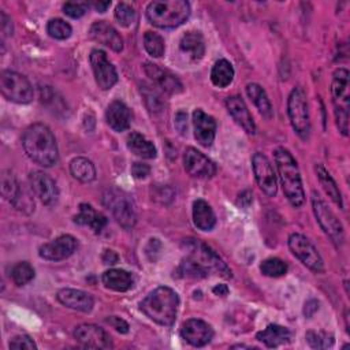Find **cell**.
I'll return each mask as SVG.
<instances>
[{
    "instance_id": "obj_1",
    "label": "cell",
    "mask_w": 350,
    "mask_h": 350,
    "mask_svg": "<svg viewBox=\"0 0 350 350\" xmlns=\"http://www.w3.org/2000/svg\"><path fill=\"white\" fill-rule=\"evenodd\" d=\"M22 146L27 157L41 167H52L59 160L55 135L51 129L42 123L30 124L25 130Z\"/></svg>"
},
{
    "instance_id": "obj_2",
    "label": "cell",
    "mask_w": 350,
    "mask_h": 350,
    "mask_svg": "<svg viewBox=\"0 0 350 350\" xmlns=\"http://www.w3.org/2000/svg\"><path fill=\"white\" fill-rule=\"evenodd\" d=\"M178 306V294L167 286L156 287L139 304L141 312L148 319L164 327H171L175 323Z\"/></svg>"
},
{
    "instance_id": "obj_3",
    "label": "cell",
    "mask_w": 350,
    "mask_h": 350,
    "mask_svg": "<svg viewBox=\"0 0 350 350\" xmlns=\"http://www.w3.org/2000/svg\"><path fill=\"white\" fill-rule=\"evenodd\" d=\"M275 164L279 172L282 189L290 204L299 208L305 202V191L302 187L301 174L295 159L284 148H278L273 152Z\"/></svg>"
},
{
    "instance_id": "obj_4",
    "label": "cell",
    "mask_w": 350,
    "mask_h": 350,
    "mask_svg": "<svg viewBox=\"0 0 350 350\" xmlns=\"http://www.w3.org/2000/svg\"><path fill=\"white\" fill-rule=\"evenodd\" d=\"M190 15V4L186 0L152 1L146 7V19L160 29L180 26Z\"/></svg>"
},
{
    "instance_id": "obj_5",
    "label": "cell",
    "mask_w": 350,
    "mask_h": 350,
    "mask_svg": "<svg viewBox=\"0 0 350 350\" xmlns=\"http://www.w3.org/2000/svg\"><path fill=\"white\" fill-rule=\"evenodd\" d=\"M332 104L335 112V120L339 131L343 135L349 133V71L346 68H338L334 72L331 83Z\"/></svg>"
},
{
    "instance_id": "obj_6",
    "label": "cell",
    "mask_w": 350,
    "mask_h": 350,
    "mask_svg": "<svg viewBox=\"0 0 350 350\" xmlns=\"http://www.w3.org/2000/svg\"><path fill=\"white\" fill-rule=\"evenodd\" d=\"M183 246L187 250V256L201 265L208 273H216L223 278H231V269L220 258V256L208 245L197 239H185Z\"/></svg>"
},
{
    "instance_id": "obj_7",
    "label": "cell",
    "mask_w": 350,
    "mask_h": 350,
    "mask_svg": "<svg viewBox=\"0 0 350 350\" xmlns=\"http://www.w3.org/2000/svg\"><path fill=\"white\" fill-rule=\"evenodd\" d=\"M103 204L112 212L113 219L120 227L130 230L135 226V206L127 193L118 189L107 190L103 196Z\"/></svg>"
},
{
    "instance_id": "obj_8",
    "label": "cell",
    "mask_w": 350,
    "mask_h": 350,
    "mask_svg": "<svg viewBox=\"0 0 350 350\" xmlns=\"http://www.w3.org/2000/svg\"><path fill=\"white\" fill-rule=\"evenodd\" d=\"M287 113L293 130L302 138L306 139L310 133V120L306 94L302 88H294L287 98Z\"/></svg>"
},
{
    "instance_id": "obj_9",
    "label": "cell",
    "mask_w": 350,
    "mask_h": 350,
    "mask_svg": "<svg viewBox=\"0 0 350 350\" xmlns=\"http://www.w3.org/2000/svg\"><path fill=\"white\" fill-rule=\"evenodd\" d=\"M1 94L12 103L27 104L33 100V86L29 79L15 71L5 70L0 75Z\"/></svg>"
},
{
    "instance_id": "obj_10",
    "label": "cell",
    "mask_w": 350,
    "mask_h": 350,
    "mask_svg": "<svg viewBox=\"0 0 350 350\" xmlns=\"http://www.w3.org/2000/svg\"><path fill=\"white\" fill-rule=\"evenodd\" d=\"M312 208L321 230L325 232V235L331 239L332 243L339 246L345 239L343 226L339 221V219L328 208V205L319 196H316V193H313L312 196Z\"/></svg>"
},
{
    "instance_id": "obj_11",
    "label": "cell",
    "mask_w": 350,
    "mask_h": 350,
    "mask_svg": "<svg viewBox=\"0 0 350 350\" xmlns=\"http://www.w3.org/2000/svg\"><path fill=\"white\" fill-rule=\"evenodd\" d=\"M288 247L291 253L309 269L314 272L324 271V262L320 253L305 235L298 232L291 234L288 237Z\"/></svg>"
},
{
    "instance_id": "obj_12",
    "label": "cell",
    "mask_w": 350,
    "mask_h": 350,
    "mask_svg": "<svg viewBox=\"0 0 350 350\" xmlns=\"http://www.w3.org/2000/svg\"><path fill=\"white\" fill-rule=\"evenodd\" d=\"M97 86L101 90L111 89L118 82V72L101 49H93L89 56Z\"/></svg>"
},
{
    "instance_id": "obj_13",
    "label": "cell",
    "mask_w": 350,
    "mask_h": 350,
    "mask_svg": "<svg viewBox=\"0 0 350 350\" xmlns=\"http://www.w3.org/2000/svg\"><path fill=\"white\" fill-rule=\"evenodd\" d=\"M252 167L258 187L268 197H273L278 191V182L273 167L268 157L260 152H256L252 157Z\"/></svg>"
},
{
    "instance_id": "obj_14",
    "label": "cell",
    "mask_w": 350,
    "mask_h": 350,
    "mask_svg": "<svg viewBox=\"0 0 350 350\" xmlns=\"http://www.w3.org/2000/svg\"><path fill=\"white\" fill-rule=\"evenodd\" d=\"M185 170L194 178H212L216 174V165L211 159L194 148H187L183 154Z\"/></svg>"
},
{
    "instance_id": "obj_15",
    "label": "cell",
    "mask_w": 350,
    "mask_h": 350,
    "mask_svg": "<svg viewBox=\"0 0 350 350\" xmlns=\"http://www.w3.org/2000/svg\"><path fill=\"white\" fill-rule=\"evenodd\" d=\"M74 338L89 349H111L112 340L109 335L96 324H79L74 329Z\"/></svg>"
},
{
    "instance_id": "obj_16",
    "label": "cell",
    "mask_w": 350,
    "mask_h": 350,
    "mask_svg": "<svg viewBox=\"0 0 350 350\" xmlns=\"http://www.w3.org/2000/svg\"><path fill=\"white\" fill-rule=\"evenodd\" d=\"M30 189L44 205H53L59 198V189L56 182L42 171H33L29 176Z\"/></svg>"
},
{
    "instance_id": "obj_17",
    "label": "cell",
    "mask_w": 350,
    "mask_h": 350,
    "mask_svg": "<svg viewBox=\"0 0 350 350\" xmlns=\"http://www.w3.org/2000/svg\"><path fill=\"white\" fill-rule=\"evenodd\" d=\"M77 249V239L72 235H60L40 246L38 254L48 261H60L70 257Z\"/></svg>"
},
{
    "instance_id": "obj_18",
    "label": "cell",
    "mask_w": 350,
    "mask_h": 350,
    "mask_svg": "<svg viewBox=\"0 0 350 350\" xmlns=\"http://www.w3.org/2000/svg\"><path fill=\"white\" fill-rule=\"evenodd\" d=\"M180 336L191 346L201 347L211 342L213 338L212 327L200 319L186 320L180 327Z\"/></svg>"
},
{
    "instance_id": "obj_19",
    "label": "cell",
    "mask_w": 350,
    "mask_h": 350,
    "mask_svg": "<svg viewBox=\"0 0 350 350\" xmlns=\"http://www.w3.org/2000/svg\"><path fill=\"white\" fill-rule=\"evenodd\" d=\"M89 36L96 42L103 44L115 52H120L123 49V40L120 34L105 21L94 22L89 29Z\"/></svg>"
},
{
    "instance_id": "obj_20",
    "label": "cell",
    "mask_w": 350,
    "mask_h": 350,
    "mask_svg": "<svg viewBox=\"0 0 350 350\" xmlns=\"http://www.w3.org/2000/svg\"><path fill=\"white\" fill-rule=\"evenodd\" d=\"M193 126L197 142L205 148L211 146L216 134V120L202 109L197 108L193 112Z\"/></svg>"
},
{
    "instance_id": "obj_21",
    "label": "cell",
    "mask_w": 350,
    "mask_h": 350,
    "mask_svg": "<svg viewBox=\"0 0 350 350\" xmlns=\"http://www.w3.org/2000/svg\"><path fill=\"white\" fill-rule=\"evenodd\" d=\"M144 70H145V74L152 81H154L165 93L176 94V93L182 92L180 81L174 74H171L168 70L160 68L157 64H153L149 62L144 64Z\"/></svg>"
},
{
    "instance_id": "obj_22",
    "label": "cell",
    "mask_w": 350,
    "mask_h": 350,
    "mask_svg": "<svg viewBox=\"0 0 350 350\" xmlns=\"http://www.w3.org/2000/svg\"><path fill=\"white\" fill-rule=\"evenodd\" d=\"M56 298L62 305L79 312H90L94 304L93 297L89 293L78 288H62Z\"/></svg>"
},
{
    "instance_id": "obj_23",
    "label": "cell",
    "mask_w": 350,
    "mask_h": 350,
    "mask_svg": "<svg viewBox=\"0 0 350 350\" xmlns=\"http://www.w3.org/2000/svg\"><path fill=\"white\" fill-rule=\"evenodd\" d=\"M226 107L231 118L235 120L237 124H239L246 133L254 134L256 133V124L253 122V118L245 104V101L239 96H230L226 100Z\"/></svg>"
},
{
    "instance_id": "obj_24",
    "label": "cell",
    "mask_w": 350,
    "mask_h": 350,
    "mask_svg": "<svg viewBox=\"0 0 350 350\" xmlns=\"http://www.w3.org/2000/svg\"><path fill=\"white\" fill-rule=\"evenodd\" d=\"M105 119L108 126L113 131H124L130 127V120H131V113L127 105L120 101V100H113L105 111Z\"/></svg>"
},
{
    "instance_id": "obj_25",
    "label": "cell",
    "mask_w": 350,
    "mask_h": 350,
    "mask_svg": "<svg viewBox=\"0 0 350 350\" xmlns=\"http://www.w3.org/2000/svg\"><path fill=\"white\" fill-rule=\"evenodd\" d=\"M101 280L107 288H111L113 291H127L134 286V278L130 272L124 269H108L103 273Z\"/></svg>"
},
{
    "instance_id": "obj_26",
    "label": "cell",
    "mask_w": 350,
    "mask_h": 350,
    "mask_svg": "<svg viewBox=\"0 0 350 350\" xmlns=\"http://www.w3.org/2000/svg\"><path fill=\"white\" fill-rule=\"evenodd\" d=\"M179 49L193 62L200 60L205 53V42L198 31H187L179 41Z\"/></svg>"
},
{
    "instance_id": "obj_27",
    "label": "cell",
    "mask_w": 350,
    "mask_h": 350,
    "mask_svg": "<svg viewBox=\"0 0 350 350\" xmlns=\"http://www.w3.org/2000/svg\"><path fill=\"white\" fill-rule=\"evenodd\" d=\"M74 221L81 226H89L97 234L105 227L107 217L103 213L96 212L92 208V205L82 202V204H79L78 215L74 216Z\"/></svg>"
},
{
    "instance_id": "obj_28",
    "label": "cell",
    "mask_w": 350,
    "mask_h": 350,
    "mask_svg": "<svg viewBox=\"0 0 350 350\" xmlns=\"http://www.w3.org/2000/svg\"><path fill=\"white\" fill-rule=\"evenodd\" d=\"M290 331L288 328L279 325V324H269L262 331L257 332L256 339L262 342L267 347H279L290 340Z\"/></svg>"
},
{
    "instance_id": "obj_29",
    "label": "cell",
    "mask_w": 350,
    "mask_h": 350,
    "mask_svg": "<svg viewBox=\"0 0 350 350\" xmlns=\"http://www.w3.org/2000/svg\"><path fill=\"white\" fill-rule=\"evenodd\" d=\"M193 223L201 231H211L216 224V216L211 205L204 200L193 202Z\"/></svg>"
},
{
    "instance_id": "obj_30",
    "label": "cell",
    "mask_w": 350,
    "mask_h": 350,
    "mask_svg": "<svg viewBox=\"0 0 350 350\" xmlns=\"http://www.w3.org/2000/svg\"><path fill=\"white\" fill-rule=\"evenodd\" d=\"M246 94L249 96V98L253 101V104L257 107L258 112L267 118L271 119L273 116V111H272V105L269 103V98L265 93V90L258 85V83H247L246 85Z\"/></svg>"
},
{
    "instance_id": "obj_31",
    "label": "cell",
    "mask_w": 350,
    "mask_h": 350,
    "mask_svg": "<svg viewBox=\"0 0 350 350\" xmlns=\"http://www.w3.org/2000/svg\"><path fill=\"white\" fill-rule=\"evenodd\" d=\"M127 148L138 157L142 159H153L156 157V148L154 145L146 139L142 134L133 131L127 137Z\"/></svg>"
},
{
    "instance_id": "obj_32",
    "label": "cell",
    "mask_w": 350,
    "mask_h": 350,
    "mask_svg": "<svg viewBox=\"0 0 350 350\" xmlns=\"http://www.w3.org/2000/svg\"><path fill=\"white\" fill-rule=\"evenodd\" d=\"M314 170H316L317 179H319V182H320L323 190L325 191V194L342 209V208H343L342 194H340L339 187L336 186V182H335L334 178L331 176V174H329L321 164H316Z\"/></svg>"
},
{
    "instance_id": "obj_33",
    "label": "cell",
    "mask_w": 350,
    "mask_h": 350,
    "mask_svg": "<svg viewBox=\"0 0 350 350\" xmlns=\"http://www.w3.org/2000/svg\"><path fill=\"white\" fill-rule=\"evenodd\" d=\"M71 175L83 183H89L96 179V168L93 163L86 157H75L70 161Z\"/></svg>"
},
{
    "instance_id": "obj_34",
    "label": "cell",
    "mask_w": 350,
    "mask_h": 350,
    "mask_svg": "<svg viewBox=\"0 0 350 350\" xmlns=\"http://www.w3.org/2000/svg\"><path fill=\"white\" fill-rule=\"evenodd\" d=\"M234 79V68L226 59L217 60L211 71V81L217 88L228 86Z\"/></svg>"
},
{
    "instance_id": "obj_35",
    "label": "cell",
    "mask_w": 350,
    "mask_h": 350,
    "mask_svg": "<svg viewBox=\"0 0 350 350\" xmlns=\"http://www.w3.org/2000/svg\"><path fill=\"white\" fill-rule=\"evenodd\" d=\"M176 273L180 278H193V279H201V278H205V276L209 275L201 265H198L189 256H186L180 261V264H179V267L176 269Z\"/></svg>"
},
{
    "instance_id": "obj_36",
    "label": "cell",
    "mask_w": 350,
    "mask_h": 350,
    "mask_svg": "<svg viewBox=\"0 0 350 350\" xmlns=\"http://www.w3.org/2000/svg\"><path fill=\"white\" fill-rule=\"evenodd\" d=\"M33 278H34V268L26 261L16 262L11 269V279L16 286L27 284Z\"/></svg>"
},
{
    "instance_id": "obj_37",
    "label": "cell",
    "mask_w": 350,
    "mask_h": 350,
    "mask_svg": "<svg viewBox=\"0 0 350 350\" xmlns=\"http://www.w3.org/2000/svg\"><path fill=\"white\" fill-rule=\"evenodd\" d=\"M260 271L265 276L279 278V276H283L287 272V264L280 258L269 257V258H265L260 264Z\"/></svg>"
},
{
    "instance_id": "obj_38",
    "label": "cell",
    "mask_w": 350,
    "mask_h": 350,
    "mask_svg": "<svg viewBox=\"0 0 350 350\" xmlns=\"http://www.w3.org/2000/svg\"><path fill=\"white\" fill-rule=\"evenodd\" d=\"M144 46L146 52L153 57H160L165 49L163 37L153 31H146L144 34Z\"/></svg>"
},
{
    "instance_id": "obj_39",
    "label": "cell",
    "mask_w": 350,
    "mask_h": 350,
    "mask_svg": "<svg viewBox=\"0 0 350 350\" xmlns=\"http://www.w3.org/2000/svg\"><path fill=\"white\" fill-rule=\"evenodd\" d=\"M46 31L52 38L56 40H66L71 36L72 29L70 26V23H67L66 21L60 19V18H55L51 19L46 25Z\"/></svg>"
},
{
    "instance_id": "obj_40",
    "label": "cell",
    "mask_w": 350,
    "mask_h": 350,
    "mask_svg": "<svg viewBox=\"0 0 350 350\" xmlns=\"http://www.w3.org/2000/svg\"><path fill=\"white\" fill-rule=\"evenodd\" d=\"M19 189H21V185L18 183L14 174L10 172V171H4L3 175H1V194H3V197L7 198L10 202H12V200L15 198Z\"/></svg>"
},
{
    "instance_id": "obj_41",
    "label": "cell",
    "mask_w": 350,
    "mask_h": 350,
    "mask_svg": "<svg viewBox=\"0 0 350 350\" xmlns=\"http://www.w3.org/2000/svg\"><path fill=\"white\" fill-rule=\"evenodd\" d=\"M305 338H306V342L313 349H327V347H331L334 343V336L323 331H308Z\"/></svg>"
},
{
    "instance_id": "obj_42",
    "label": "cell",
    "mask_w": 350,
    "mask_h": 350,
    "mask_svg": "<svg viewBox=\"0 0 350 350\" xmlns=\"http://www.w3.org/2000/svg\"><path fill=\"white\" fill-rule=\"evenodd\" d=\"M18 211L23 212V213H31L34 211V200H33V196L25 189L21 186L19 191L16 193L15 198L12 200L11 202Z\"/></svg>"
},
{
    "instance_id": "obj_43",
    "label": "cell",
    "mask_w": 350,
    "mask_h": 350,
    "mask_svg": "<svg viewBox=\"0 0 350 350\" xmlns=\"http://www.w3.org/2000/svg\"><path fill=\"white\" fill-rule=\"evenodd\" d=\"M115 19L119 25L127 27L131 26L135 21V11L134 8L127 3H119L115 8Z\"/></svg>"
},
{
    "instance_id": "obj_44",
    "label": "cell",
    "mask_w": 350,
    "mask_h": 350,
    "mask_svg": "<svg viewBox=\"0 0 350 350\" xmlns=\"http://www.w3.org/2000/svg\"><path fill=\"white\" fill-rule=\"evenodd\" d=\"M141 93L144 96V100L149 108V111L152 112H159L163 109V101L161 97L157 94L156 90H153L150 86L144 85V88H141Z\"/></svg>"
},
{
    "instance_id": "obj_45",
    "label": "cell",
    "mask_w": 350,
    "mask_h": 350,
    "mask_svg": "<svg viewBox=\"0 0 350 350\" xmlns=\"http://www.w3.org/2000/svg\"><path fill=\"white\" fill-rule=\"evenodd\" d=\"M89 4L88 3H75V1H67L63 4V12L66 15H68L70 18L78 19L81 16L85 15V12L88 11Z\"/></svg>"
},
{
    "instance_id": "obj_46",
    "label": "cell",
    "mask_w": 350,
    "mask_h": 350,
    "mask_svg": "<svg viewBox=\"0 0 350 350\" xmlns=\"http://www.w3.org/2000/svg\"><path fill=\"white\" fill-rule=\"evenodd\" d=\"M10 349H29L36 350L37 345L29 335H16L10 340Z\"/></svg>"
},
{
    "instance_id": "obj_47",
    "label": "cell",
    "mask_w": 350,
    "mask_h": 350,
    "mask_svg": "<svg viewBox=\"0 0 350 350\" xmlns=\"http://www.w3.org/2000/svg\"><path fill=\"white\" fill-rule=\"evenodd\" d=\"M150 172V167L148 164H144V163H139V161H135L131 165V175L137 179H144L149 175Z\"/></svg>"
},
{
    "instance_id": "obj_48",
    "label": "cell",
    "mask_w": 350,
    "mask_h": 350,
    "mask_svg": "<svg viewBox=\"0 0 350 350\" xmlns=\"http://www.w3.org/2000/svg\"><path fill=\"white\" fill-rule=\"evenodd\" d=\"M105 323H108L112 328H115L120 334H127L129 332V324L118 316H109L108 319H105Z\"/></svg>"
},
{
    "instance_id": "obj_49",
    "label": "cell",
    "mask_w": 350,
    "mask_h": 350,
    "mask_svg": "<svg viewBox=\"0 0 350 350\" xmlns=\"http://www.w3.org/2000/svg\"><path fill=\"white\" fill-rule=\"evenodd\" d=\"M0 29H1L3 38L12 34V23H11L10 18L3 11H0Z\"/></svg>"
},
{
    "instance_id": "obj_50",
    "label": "cell",
    "mask_w": 350,
    "mask_h": 350,
    "mask_svg": "<svg viewBox=\"0 0 350 350\" xmlns=\"http://www.w3.org/2000/svg\"><path fill=\"white\" fill-rule=\"evenodd\" d=\"M187 113L183 112V111H179L176 115H175V129L180 133V134H185L186 129H187Z\"/></svg>"
},
{
    "instance_id": "obj_51",
    "label": "cell",
    "mask_w": 350,
    "mask_h": 350,
    "mask_svg": "<svg viewBox=\"0 0 350 350\" xmlns=\"http://www.w3.org/2000/svg\"><path fill=\"white\" fill-rule=\"evenodd\" d=\"M319 309V302L314 301V299H309L306 304H305V309H304V313L306 317H310L316 310Z\"/></svg>"
},
{
    "instance_id": "obj_52",
    "label": "cell",
    "mask_w": 350,
    "mask_h": 350,
    "mask_svg": "<svg viewBox=\"0 0 350 350\" xmlns=\"http://www.w3.org/2000/svg\"><path fill=\"white\" fill-rule=\"evenodd\" d=\"M101 258H103L104 264H115L119 260L118 254L113 250H105Z\"/></svg>"
},
{
    "instance_id": "obj_53",
    "label": "cell",
    "mask_w": 350,
    "mask_h": 350,
    "mask_svg": "<svg viewBox=\"0 0 350 350\" xmlns=\"http://www.w3.org/2000/svg\"><path fill=\"white\" fill-rule=\"evenodd\" d=\"M88 4H89V7H93L98 12H104L111 5V1H90Z\"/></svg>"
},
{
    "instance_id": "obj_54",
    "label": "cell",
    "mask_w": 350,
    "mask_h": 350,
    "mask_svg": "<svg viewBox=\"0 0 350 350\" xmlns=\"http://www.w3.org/2000/svg\"><path fill=\"white\" fill-rule=\"evenodd\" d=\"M213 293L216 295H220V297H224L228 294V287L226 284H217L213 287Z\"/></svg>"
}]
</instances>
